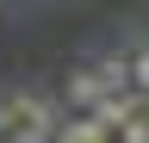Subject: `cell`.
Instances as JSON below:
<instances>
[{"label": "cell", "instance_id": "cell-1", "mask_svg": "<svg viewBox=\"0 0 149 143\" xmlns=\"http://www.w3.org/2000/svg\"><path fill=\"white\" fill-rule=\"evenodd\" d=\"M6 112H13L19 131H31L37 143H50V137H56V112H50L37 93H13V100H6Z\"/></svg>", "mask_w": 149, "mask_h": 143}, {"label": "cell", "instance_id": "cell-4", "mask_svg": "<svg viewBox=\"0 0 149 143\" xmlns=\"http://www.w3.org/2000/svg\"><path fill=\"white\" fill-rule=\"evenodd\" d=\"M130 87H137V93H149V50H137V56H130Z\"/></svg>", "mask_w": 149, "mask_h": 143}, {"label": "cell", "instance_id": "cell-5", "mask_svg": "<svg viewBox=\"0 0 149 143\" xmlns=\"http://www.w3.org/2000/svg\"><path fill=\"white\" fill-rule=\"evenodd\" d=\"M112 143H149V118H130V124H124Z\"/></svg>", "mask_w": 149, "mask_h": 143}, {"label": "cell", "instance_id": "cell-6", "mask_svg": "<svg viewBox=\"0 0 149 143\" xmlns=\"http://www.w3.org/2000/svg\"><path fill=\"white\" fill-rule=\"evenodd\" d=\"M13 131H19V124H13V112H6V100H0V143H6Z\"/></svg>", "mask_w": 149, "mask_h": 143}, {"label": "cell", "instance_id": "cell-2", "mask_svg": "<svg viewBox=\"0 0 149 143\" xmlns=\"http://www.w3.org/2000/svg\"><path fill=\"white\" fill-rule=\"evenodd\" d=\"M62 93H68V106H74V118H87V112H93V106H100V100H106V87H100V75H93V68H74V75H68V87H62Z\"/></svg>", "mask_w": 149, "mask_h": 143}, {"label": "cell", "instance_id": "cell-3", "mask_svg": "<svg viewBox=\"0 0 149 143\" xmlns=\"http://www.w3.org/2000/svg\"><path fill=\"white\" fill-rule=\"evenodd\" d=\"M93 75H100V87H106V93H130V56H106Z\"/></svg>", "mask_w": 149, "mask_h": 143}]
</instances>
